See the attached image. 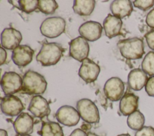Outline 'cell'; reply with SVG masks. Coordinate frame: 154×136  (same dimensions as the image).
<instances>
[{
    "mask_svg": "<svg viewBox=\"0 0 154 136\" xmlns=\"http://www.w3.org/2000/svg\"><path fill=\"white\" fill-rule=\"evenodd\" d=\"M47 84L42 75L32 70H28L23 77L22 91L29 95H40L46 91Z\"/></svg>",
    "mask_w": 154,
    "mask_h": 136,
    "instance_id": "1",
    "label": "cell"
},
{
    "mask_svg": "<svg viewBox=\"0 0 154 136\" xmlns=\"http://www.w3.org/2000/svg\"><path fill=\"white\" fill-rule=\"evenodd\" d=\"M64 49L57 43H43L40 52L36 56V60L44 67L57 64L60 60Z\"/></svg>",
    "mask_w": 154,
    "mask_h": 136,
    "instance_id": "2",
    "label": "cell"
},
{
    "mask_svg": "<svg viewBox=\"0 0 154 136\" xmlns=\"http://www.w3.org/2000/svg\"><path fill=\"white\" fill-rule=\"evenodd\" d=\"M117 46L122 56L127 59H141L144 53L143 41L137 37L121 40Z\"/></svg>",
    "mask_w": 154,
    "mask_h": 136,
    "instance_id": "3",
    "label": "cell"
},
{
    "mask_svg": "<svg viewBox=\"0 0 154 136\" xmlns=\"http://www.w3.org/2000/svg\"><path fill=\"white\" fill-rule=\"evenodd\" d=\"M66 25V21L61 17H48L40 25V32L46 37L56 38L64 32Z\"/></svg>",
    "mask_w": 154,
    "mask_h": 136,
    "instance_id": "4",
    "label": "cell"
},
{
    "mask_svg": "<svg viewBox=\"0 0 154 136\" xmlns=\"http://www.w3.org/2000/svg\"><path fill=\"white\" fill-rule=\"evenodd\" d=\"M76 108L82 119L88 123H97L99 122V110L96 104L90 99L82 98L76 102Z\"/></svg>",
    "mask_w": 154,
    "mask_h": 136,
    "instance_id": "5",
    "label": "cell"
},
{
    "mask_svg": "<svg viewBox=\"0 0 154 136\" xmlns=\"http://www.w3.org/2000/svg\"><path fill=\"white\" fill-rule=\"evenodd\" d=\"M23 78L13 71L5 72L1 80V86L5 95H11L22 90Z\"/></svg>",
    "mask_w": 154,
    "mask_h": 136,
    "instance_id": "6",
    "label": "cell"
},
{
    "mask_svg": "<svg viewBox=\"0 0 154 136\" xmlns=\"http://www.w3.org/2000/svg\"><path fill=\"white\" fill-rule=\"evenodd\" d=\"M125 84L119 77H113L105 82L103 92L108 99L111 101H117L124 95Z\"/></svg>",
    "mask_w": 154,
    "mask_h": 136,
    "instance_id": "7",
    "label": "cell"
},
{
    "mask_svg": "<svg viewBox=\"0 0 154 136\" xmlns=\"http://www.w3.org/2000/svg\"><path fill=\"white\" fill-rule=\"evenodd\" d=\"M55 116L59 123L69 127L76 125L81 117L77 110L67 105L60 107L57 110Z\"/></svg>",
    "mask_w": 154,
    "mask_h": 136,
    "instance_id": "8",
    "label": "cell"
},
{
    "mask_svg": "<svg viewBox=\"0 0 154 136\" xmlns=\"http://www.w3.org/2000/svg\"><path fill=\"white\" fill-rule=\"evenodd\" d=\"M1 109L5 115L14 117L22 113L24 106L17 96L13 95H6L1 99Z\"/></svg>",
    "mask_w": 154,
    "mask_h": 136,
    "instance_id": "9",
    "label": "cell"
},
{
    "mask_svg": "<svg viewBox=\"0 0 154 136\" xmlns=\"http://www.w3.org/2000/svg\"><path fill=\"white\" fill-rule=\"evenodd\" d=\"M89 50L88 42L81 36L77 37L69 43V55L79 62H82L87 58Z\"/></svg>",
    "mask_w": 154,
    "mask_h": 136,
    "instance_id": "10",
    "label": "cell"
},
{
    "mask_svg": "<svg viewBox=\"0 0 154 136\" xmlns=\"http://www.w3.org/2000/svg\"><path fill=\"white\" fill-rule=\"evenodd\" d=\"M100 67L89 58L85 59L79 69V76L87 83L96 81L100 72Z\"/></svg>",
    "mask_w": 154,
    "mask_h": 136,
    "instance_id": "11",
    "label": "cell"
},
{
    "mask_svg": "<svg viewBox=\"0 0 154 136\" xmlns=\"http://www.w3.org/2000/svg\"><path fill=\"white\" fill-rule=\"evenodd\" d=\"M101 24L95 21H87L79 28L80 35L88 41H95L99 39L102 34Z\"/></svg>",
    "mask_w": 154,
    "mask_h": 136,
    "instance_id": "12",
    "label": "cell"
},
{
    "mask_svg": "<svg viewBox=\"0 0 154 136\" xmlns=\"http://www.w3.org/2000/svg\"><path fill=\"white\" fill-rule=\"evenodd\" d=\"M22 36L19 31L13 28H5L1 35V46L7 50H14L20 45Z\"/></svg>",
    "mask_w": 154,
    "mask_h": 136,
    "instance_id": "13",
    "label": "cell"
},
{
    "mask_svg": "<svg viewBox=\"0 0 154 136\" xmlns=\"http://www.w3.org/2000/svg\"><path fill=\"white\" fill-rule=\"evenodd\" d=\"M34 53V50L29 46L19 45L13 50L11 59L16 65L25 67L31 62Z\"/></svg>",
    "mask_w": 154,
    "mask_h": 136,
    "instance_id": "14",
    "label": "cell"
},
{
    "mask_svg": "<svg viewBox=\"0 0 154 136\" xmlns=\"http://www.w3.org/2000/svg\"><path fill=\"white\" fill-rule=\"evenodd\" d=\"M28 110L35 117L41 119L49 116L51 113L48 102L41 95H35L32 98Z\"/></svg>",
    "mask_w": 154,
    "mask_h": 136,
    "instance_id": "15",
    "label": "cell"
},
{
    "mask_svg": "<svg viewBox=\"0 0 154 136\" xmlns=\"http://www.w3.org/2000/svg\"><path fill=\"white\" fill-rule=\"evenodd\" d=\"M14 129L19 135H30L33 132V117L27 113L22 112L13 123Z\"/></svg>",
    "mask_w": 154,
    "mask_h": 136,
    "instance_id": "16",
    "label": "cell"
},
{
    "mask_svg": "<svg viewBox=\"0 0 154 136\" xmlns=\"http://www.w3.org/2000/svg\"><path fill=\"white\" fill-rule=\"evenodd\" d=\"M122 24L121 19L108 14L103 22V28L106 36L108 38H112L120 35Z\"/></svg>",
    "mask_w": 154,
    "mask_h": 136,
    "instance_id": "17",
    "label": "cell"
},
{
    "mask_svg": "<svg viewBox=\"0 0 154 136\" xmlns=\"http://www.w3.org/2000/svg\"><path fill=\"white\" fill-rule=\"evenodd\" d=\"M148 80L147 74L140 68L131 70L128 76V84L129 87L136 91L140 90L146 85Z\"/></svg>",
    "mask_w": 154,
    "mask_h": 136,
    "instance_id": "18",
    "label": "cell"
},
{
    "mask_svg": "<svg viewBox=\"0 0 154 136\" xmlns=\"http://www.w3.org/2000/svg\"><path fill=\"white\" fill-rule=\"evenodd\" d=\"M138 106V96L133 93H126L121 98L119 110L123 116H129L136 110Z\"/></svg>",
    "mask_w": 154,
    "mask_h": 136,
    "instance_id": "19",
    "label": "cell"
},
{
    "mask_svg": "<svg viewBox=\"0 0 154 136\" xmlns=\"http://www.w3.org/2000/svg\"><path fill=\"white\" fill-rule=\"evenodd\" d=\"M110 10L113 16L123 19L131 15L133 7L129 0H115L111 2Z\"/></svg>",
    "mask_w": 154,
    "mask_h": 136,
    "instance_id": "20",
    "label": "cell"
},
{
    "mask_svg": "<svg viewBox=\"0 0 154 136\" xmlns=\"http://www.w3.org/2000/svg\"><path fill=\"white\" fill-rule=\"evenodd\" d=\"M95 5L96 1L94 0H75L72 8L76 14L88 16L93 11Z\"/></svg>",
    "mask_w": 154,
    "mask_h": 136,
    "instance_id": "21",
    "label": "cell"
},
{
    "mask_svg": "<svg viewBox=\"0 0 154 136\" xmlns=\"http://www.w3.org/2000/svg\"><path fill=\"white\" fill-rule=\"evenodd\" d=\"M39 134L40 136H64V132L59 123L55 122H43Z\"/></svg>",
    "mask_w": 154,
    "mask_h": 136,
    "instance_id": "22",
    "label": "cell"
},
{
    "mask_svg": "<svg viewBox=\"0 0 154 136\" xmlns=\"http://www.w3.org/2000/svg\"><path fill=\"white\" fill-rule=\"evenodd\" d=\"M144 116L139 110H136L129 115L127 118L128 126L135 131H138L141 129L144 126Z\"/></svg>",
    "mask_w": 154,
    "mask_h": 136,
    "instance_id": "23",
    "label": "cell"
},
{
    "mask_svg": "<svg viewBox=\"0 0 154 136\" xmlns=\"http://www.w3.org/2000/svg\"><path fill=\"white\" fill-rule=\"evenodd\" d=\"M141 67L143 71L150 76L154 75V52L150 51L144 58Z\"/></svg>",
    "mask_w": 154,
    "mask_h": 136,
    "instance_id": "24",
    "label": "cell"
},
{
    "mask_svg": "<svg viewBox=\"0 0 154 136\" xmlns=\"http://www.w3.org/2000/svg\"><path fill=\"white\" fill-rule=\"evenodd\" d=\"M58 8V5L54 0H39L38 8L45 14H54Z\"/></svg>",
    "mask_w": 154,
    "mask_h": 136,
    "instance_id": "25",
    "label": "cell"
},
{
    "mask_svg": "<svg viewBox=\"0 0 154 136\" xmlns=\"http://www.w3.org/2000/svg\"><path fill=\"white\" fill-rule=\"evenodd\" d=\"M17 8L26 13H30L38 8V1L37 0H20L17 1Z\"/></svg>",
    "mask_w": 154,
    "mask_h": 136,
    "instance_id": "26",
    "label": "cell"
},
{
    "mask_svg": "<svg viewBox=\"0 0 154 136\" xmlns=\"http://www.w3.org/2000/svg\"><path fill=\"white\" fill-rule=\"evenodd\" d=\"M134 7L146 11L152 8L154 5V0H136L134 2Z\"/></svg>",
    "mask_w": 154,
    "mask_h": 136,
    "instance_id": "27",
    "label": "cell"
},
{
    "mask_svg": "<svg viewBox=\"0 0 154 136\" xmlns=\"http://www.w3.org/2000/svg\"><path fill=\"white\" fill-rule=\"evenodd\" d=\"M135 136H154V128L152 126H143L137 131Z\"/></svg>",
    "mask_w": 154,
    "mask_h": 136,
    "instance_id": "28",
    "label": "cell"
},
{
    "mask_svg": "<svg viewBox=\"0 0 154 136\" xmlns=\"http://www.w3.org/2000/svg\"><path fill=\"white\" fill-rule=\"evenodd\" d=\"M145 90L149 96L154 97V76L148 78L145 85Z\"/></svg>",
    "mask_w": 154,
    "mask_h": 136,
    "instance_id": "29",
    "label": "cell"
},
{
    "mask_svg": "<svg viewBox=\"0 0 154 136\" xmlns=\"http://www.w3.org/2000/svg\"><path fill=\"white\" fill-rule=\"evenodd\" d=\"M144 37L149 47L154 50V29L149 31Z\"/></svg>",
    "mask_w": 154,
    "mask_h": 136,
    "instance_id": "30",
    "label": "cell"
},
{
    "mask_svg": "<svg viewBox=\"0 0 154 136\" xmlns=\"http://www.w3.org/2000/svg\"><path fill=\"white\" fill-rule=\"evenodd\" d=\"M146 22L149 27L154 29V8L148 13L146 16Z\"/></svg>",
    "mask_w": 154,
    "mask_h": 136,
    "instance_id": "31",
    "label": "cell"
},
{
    "mask_svg": "<svg viewBox=\"0 0 154 136\" xmlns=\"http://www.w3.org/2000/svg\"><path fill=\"white\" fill-rule=\"evenodd\" d=\"M69 136H88V135L83 129L77 128L74 129Z\"/></svg>",
    "mask_w": 154,
    "mask_h": 136,
    "instance_id": "32",
    "label": "cell"
},
{
    "mask_svg": "<svg viewBox=\"0 0 154 136\" xmlns=\"http://www.w3.org/2000/svg\"><path fill=\"white\" fill-rule=\"evenodd\" d=\"M1 58H0V65H3L7 59V52L5 50V49H4L2 46L1 47Z\"/></svg>",
    "mask_w": 154,
    "mask_h": 136,
    "instance_id": "33",
    "label": "cell"
},
{
    "mask_svg": "<svg viewBox=\"0 0 154 136\" xmlns=\"http://www.w3.org/2000/svg\"><path fill=\"white\" fill-rule=\"evenodd\" d=\"M0 136H8L7 132L2 129H0Z\"/></svg>",
    "mask_w": 154,
    "mask_h": 136,
    "instance_id": "34",
    "label": "cell"
},
{
    "mask_svg": "<svg viewBox=\"0 0 154 136\" xmlns=\"http://www.w3.org/2000/svg\"><path fill=\"white\" fill-rule=\"evenodd\" d=\"M87 135L88 136H99L97 134H96L95 133H93V132H89L87 133Z\"/></svg>",
    "mask_w": 154,
    "mask_h": 136,
    "instance_id": "35",
    "label": "cell"
},
{
    "mask_svg": "<svg viewBox=\"0 0 154 136\" xmlns=\"http://www.w3.org/2000/svg\"><path fill=\"white\" fill-rule=\"evenodd\" d=\"M117 136H131L129 134H119V135H117Z\"/></svg>",
    "mask_w": 154,
    "mask_h": 136,
    "instance_id": "36",
    "label": "cell"
},
{
    "mask_svg": "<svg viewBox=\"0 0 154 136\" xmlns=\"http://www.w3.org/2000/svg\"><path fill=\"white\" fill-rule=\"evenodd\" d=\"M19 136H31V135H20Z\"/></svg>",
    "mask_w": 154,
    "mask_h": 136,
    "instance_id": "37",
    "label": "cell"
}]
</instances>
